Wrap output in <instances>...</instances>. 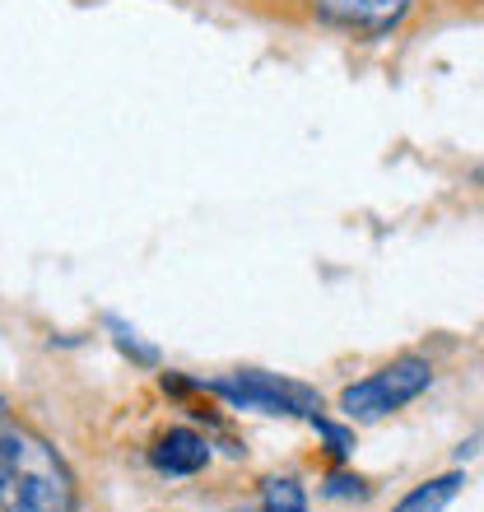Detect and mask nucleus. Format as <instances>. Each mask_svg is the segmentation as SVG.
<instances>
[{"instance_id": "obj_8", "label": "nucleus", "mask_w": 484, "mask_h": 512, "mask_svg": "<svg viewBox=\"0 0 484 512\" xmlns=\"http://www.w3.org/2000/svg\"><path fill=\"white\" fill-rule=\"evenodd\" d=\"M5 429H10V410H5V401H0V438H5Z\"/></svg>"}, {"instance_id": "obj_5", "label": "nucleus", "mask_w": 484, "mask_h": 512, "mask_svg": "<svg viewBox=\"0 0 484 512\" xmlns=\"http://www.w3.org/2000/svg\"><path fill=\"white\" fill-rule=\"evenodd\" d=\"M149 461H154V471L159 475H201L210 466V438L187 424H177V429L159 433L154 447H149Z\"/></svg>"}, {"instance_id": "obj_2", "label": "nucleus", "mask_w": 484, "mask_h": 512, "mask_svg": "<svg viewBox=\"0 0 484 512\" xmlns=\"http://www.w3.org/2000/svg\"><path fill=\"white\" fill-rule=\"evenodd\" d=\"M429 387H433V364L429 359H419V354H401V359L382 364L377 373H368L363 382L345 387L340 410H345V419L368 424V419H387V415H396V410H405V405L419 401Z\"/></svg>"}, {"instance_id": "obj_1", "label": "nucleus", "mask_w": 484, "mask_h": 512, "mask_svg": "<svg viewBox=\"0 0 484 512\" xmlns=\"http://www.w3.org/2000/svg\"><path fill=\"white\" fill-rule=\"evenodd\" d=\"M75 475L42 433L10 424L0 438V512H75Z\"/></svg>"}, {"instance_id": "obj_4", "label": "nucleus", "mask_w": 484, "mask_h": 512, "mask_svg": "<svg viewBox=\"0 0 484 512\" xmlns=\"http://www.w3.org/2000/svg\"><path fill=\"white\" fill-rule=\"evenodd\" d=\"M410 5L415 0H312V10L322 14L326 24H340L350 33H368V38L391 33L410 14Z\"/></svg>"}, {"instance_id": "obj_3", "label": "nucleus", "mask_w": 484, "mask_h": 512, "mask_svg": "<svg viewBox=\"0 0 484 512\" xmlns=\"http://www.w3.org/2000/svg\"><path fill=\"white\" fill-rule=\"evenodd\" d=\"M205 391L224 396V401L238 405V410H261V415H303V419H312L317 410H322V405H317V396H308V391L294 387V382L270 378V373H238V378H219V382H210Z\"/></svg>"}, {"instance_id": "obj_7", "label": "nucleus", "mask_w": 484, "mask_h": 512, "mask_svg": "<svg viewBox=\"0 0 484 512\" xmlns=\"http://www.w3.org/2000/svg\"><path fill=\"white\" fill-rule=\"evenodd\" d=\"M256 512H308V494L294 475H275L261 485V508Z\"/></svg>"}, {"instance_id": "obj_6", "label": "nucleus", "mask_w": 484, "mask_h": 512, "mask_svg": "<svg viewBox=\"0 0 484 512\" xmlns=\"http://www.w3.org/2000/svg\"><path fill=\"white\" fill-rule=\"evenodd\" d=\"M461 485H466V475H461V471L433 475V480H424V485L410 489V494H405V499L396 503L391 512H447L452 503H457Z\"/></svg>"}]
</instances>
